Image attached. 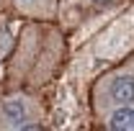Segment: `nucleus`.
<instances>
[{"mask_svg":"<svg viewBox=\"0 0 134 131\" xmlns=\"http://www.w3.org/2000/svg\"><path fill=\"white\" fill-rule=\"evenodd\" d=\"M47 105L41 93L0 90V131H44Z\"/></svg>","mask_w":134,"mask_h":131,"instance_id":"nucleus-3","label":"nucleus"},{"mask_svg":"<svg viewBox=\"0 0 134 131\" xmlns=\"http://www.w3.org/2000/svg\"><path fill=\"white\" fill-rule=\"evenodd\" d=\"M132 0H59V18H65V28H72L75 23H103L108 18L121 13Z\"/></svg>","mask_w":134,"mask_h":131,"instance_id":"nucleus-4","label":"nucleus"},{"mask_svg":"<svg viewBox=\"0 0 134 131\" xmlns=\"http://www.w3.org/2000/svg\"><path fill=\"white\" fill-rule=\"evenodd\" d=\"M96 126L106 131H134V105H119L96 118Z\"/></svg>","mask_w":134,"mask_h":131,"instance_id":"nucleus-6","label":"nucleus"},{"mask_svg":"<svg viewBox=\"0 0 134 131\" xmlns=\"http://www.w3.org/2000/svg\"><path fill=\"white\" fill-rule=\"evenodd\" d=\"M5 13H10V0H0V18Z\"/></svg>","mask_w":134,"mask_h":131,"instance_id":"nucleus-7","label":"nucleus"},{"mask_svg":"<svg viewBox=\"0 0 134 131\" xmlns=\"http://www.w3.org/2000/svg\"><path fill=\"white\" fill-rule=\"evenodd\" d=\"M67 33L57 21H23L3 69L0 90L41 93L67 64Z\"/></svg>","mask_w":134,"mask_h":131,"instance_id":"nucleus-1","label":"nucleus"},{"mask_svg":"<svg viewBox=\"0 0 134 131\" xmlns=\"http://www.w3.org/2000/svg\"><path fill=\"white\" fill-rule=\"evenodd\" d=\"M10 13L21 21H57L59 0H10Z\"/></svg>","mask_w":134,"mask_h":131,"instance_id":"nucleus-5","label":"nucleus"},{"mask_svg":"<svg viewBox=\"0 0 134 131\" xmlns=\"http://www.w3.org/2000/svg\"><path fill=\"white\" fill-rule=\"evenodd\" d=\"M90 113L93 121L119 105H134V51L116 67L100 72L90 85Z\"/></svg>","mask_w":134,"mask_h":131,"instance_id":"nucleus-2","label":"nucleus"}]
</instances>
